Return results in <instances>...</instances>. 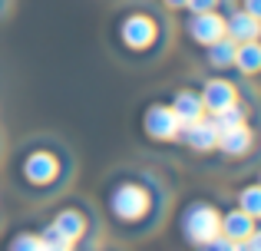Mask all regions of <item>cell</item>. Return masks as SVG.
<instances>
[{"label":"cell","instance_id":"9c48e42d","mask_svg":"<svg viewBox=\"0 0 261 251\" xmlns=\"http://www.w3.org/2000/svg\"><path fill=\"white\" fill-rule=\"evenodd\" d=\"M225 33H228L235 43H248V40H255L261 33V23H258V17L238 10V13H231V17L225 20Z\"/></svg>","mask_w":261,"mask_h":251},{"label":"cell","instance_id":"7402d4cb","mask_svg":"<svg viewBox=\"0 0 261 251\" xmlns=\"http://www.w3.org/2000/svg\"><path fill=\"white\" fill-rule=\"evenodd\" d=\"M235 251H261V241H258V235H248V238L235 241Z\"/></svg>","mask_w":261,"mask_h":251},{"label":"cell","instance_id":"ffe728a7","mask_svg":"<svg viewBox=\"0 0 261 251\" xmlns=\"http://www.w3.org/2000/svg\"><path fill=\"white\" fill-rule=\"evenodd\" d=\"M202 251H235V241H231V238H225V235L218 232L215 238H208V241H205V248H202Z\"/></svg>","mask_w":261,"mask_h":251},{"label":"cell","instance_id":"7a4b0ae2","mask_svg":"<svg viewBox=\"0 0 261 251\" xmlns=\"http://www.w3.org/2000/svg\"><path fill=\"white\" fill-rule=\"evenodd\" d=\"M113 212L122 221H136L149 212V192L139 185H119L113 195Z\"/></svg>","mask_w":261,"mask_h":251},{"label":"cell","instance_id":"44dd1931","mask_svg":"<svg viewBox=\"0 0 261 251\" xmlns=\"http://www.w3.org/2000/svg\"><path fill=\"white\" fill-rule=\"evenodd\" d=\"M185 7H189L192 13H205V10H215L218 0H185Z\"/></svg>","mask_w":261,"mask_h":251},{"label":"cell","instance_id":"30bf717a","mask_svg":"<svg viewBox=\"0 0 261 251\" xmlns=\"http://www.w3.org/2000/svg\"><path fill=\"white\" fill-rule=\"evenodd\" d=\"M251 142H255V135H251L248 126H235V129H225V132H218V149L228 155H245L251 149Z\"/></svg>","mask_w":261,"mask_h":251},{"label":"cell","instance_id":"5b68a950","mask_svg":"<svg viewBox=\"0 0 261 251\" xmlns=\"http://www.w3.org/2000/svg\"><path fill=\"white\" fill-rule=\"evenodd\" d=\"M182 142H189L192 149H198V152H208V149H218V129L215 123H208V119H195V123H185L182 129Z\"/></svg>","mask_w":261,"mask_h":251},{"label":"cell","instance_id":"7c38bea8","mask_svg":"<svg viewBox=\"0 0 261 251\" xmlns=\"http://www.w3.org/2000/svg\"><path fill=\"white\" fill-rule=\"evenodd\" d=\"M172 109H175V116H178V123H195V119H202V113H205V106H202V99L195 96V93H178L175 96V103H172Z\"/></svg>","mask_w":261,"mask_h":251},{"label":"cell","instance_id":"277c9868","mask_svg":"<svg viewBox=\"0 0 261 251\" xmlns=\"http://www.w3.org/2000/svg\"><path fill=\"white\" fill-rule=\"evenodd\" d=\"M178 129H182V123H178L172 106H152L146 113V132L152 139H175Z\"/></svg>","mask_w":261,"mask_h":251},{"label":"cell","instance_id":"2e32d148","mask_svg":"<svg viewBox=\"0 0 261 251\" xmlns=\"http://www.w3.org/2000/svg\"><path fill=\"white\" fill-rule=\"evenodd\" d=\"M212 123H215L218 132H225V129L242 126L245 123V113H242V106H238V103H231V106H225L222 113H215V119H212Z\"/></svg>","mask_w":261,"mask_h":251},{"label":"cell","instance_id":"3957f363","mask_svg":"<svg viewBox=\"0 0 261 251\" xmlns=\"http://www.w3.org/2000/svg\"><path fill=\"white\" fill-rule=\"evenodd\" d=\"M189 37L195 40V43H202V46L222 40V37H225V17H218L215 10L195 13V17L189 20Z\"/></svg>","mask_w":261,"mask_h":251},{"label":"cell","instance_id":"cb8c5ba5","mask_svg":"<svg viewBox=\"0 0 261 251\" xmlns=\"http://www.w3.org/2000/svg\"><path fill=\"white\" fill-rule=\"evenodd\" d=\"M169 7H185V0H166Z\"/></svg>","mask_w":261,"mask_h":251},{"label":"cell","instance_id":"9a60e30c","mask_svg":"<svg viewBox=\"0 0 261 251\" xmlns=\"http://www.w3.org/2000/svg\"><path fill=\"white\" fill-rule=\"evenodd\" d=\"M231 66H238L242 73H258V66H261V50H258L255 40H248V43H238L235 63H231Z\"/></svg>","mask_w":261,"mask_h":251},{"label":"cell","instance_id":"5bb4252c","mask_svg":"<svg viewBox=\"0 0 261 251\" xmlns=\"http://www.w3.org/2000/svg\"><path fill=\"white\" fill-rule=\"evenodd\" d=\"M53 228H57V232L63 235L66 241H76L80 235H83V228H86V225H83V215H80V212H73V208H70V212H60V215H57Z\"/></svg>","mask_w":261,"mask_h":251},{"label":"cell","instance_id":"8fae6325","mask_svg":"<svg viewBox=\"0 0 261 251\" xmlns=\"http://www.w3.org/2000/svg\"><path fill=\"white\" fill-rule=\"evenodd\" d=\"M218 232L231 241H242V238H248V235H255V218L245 215V212H231V215L222 218V228H218Z\"/></svg>","mask_w":261,"mask_h":251},{"label":"cell","instance_id":"603a6c76","mask_svg":"<svg viewBox=\"0 0 261 251\" xmlns=\"http://www.w3.org/2000/svg\"><path fill=\"white\" fill-rule=\"evenodd\" d=\"M245 13H251V17H261V0H245Z\"/></svg>","mask_w":261,"mask_h":251},{"label":"cell","instance_id":"e0dca14e","mask_svg":"<svg viewBox=\"0 0 261 251\" xmlns=\"http://www.w3.org/2000/svg\"><path fill=\"white\" fill-rule=\"evenodd\" d=\"M242 212L251 215V218H258V215H261V188L258 185H248L242 192Z\"/></svg>","mask_w":261,"mask_h":251},{"label":"cell","instance_id":"52a82bcc","mask_svg":"<svg viewBox=\"0 0 261 251\" xmlns=\"http://www.w3.org/2000/svg\"><path fill=\"white\" fill-rule=\"evenodd\" d=\"M198 99H202V106H205V109L222 113L225 106H231V103H235V86H231L228 79H208V83H205V93H202Z\"/></svg>","mask_w":261,"mask_h":251},{"label":"cell","instance_id":"ba28073f","mask_svg":"<svg viewBox=\"0 0 261 251\" xmlns=\"http://www.w3.org/2000/svg\"><path fill=\"white\" fill-rule=\"evenodd\" d=\"M23 175L33 185H46V182L57 179V159H53L50 152H33L30 159L23 162Z\"/></svg>","mask_w":261,"mask_h":251},{"label":"cell","instance_id":"6da1fadb","mask_svg":"<svg viewBox=\"0 0 261 251\" xmlns=\"http://www.w3.org/2000/svg\"><path fill=\"white\" fill-rule=\"evenodd\" d=\"M182 228H185V238H189V241L205 245L208 238L218 235V228H222V215H218L212 205H192L189 215H185V221H182Z\"/></svg>","mask_w":261,"mask_h":251},{"label":"cell","instance_id":"d6986e66","mask_svg":"<svg viewBox=\"0 0 261 251\" xmlns=\"http://www.w3.org/2000/svg\"><path fill=\"white\" fill-rule=\"evenodd\" d=\"M10 251H43V238L40 235H17Z\"/></svg>","mask_w":261,"mask_h":251},{"label":"cell","instance_id":"4fadbf2b","mask_svg":"<svg viewBox=\"0 0 261 251\" xmlns=\"http://www.w3.org/2000/svg\"><path fill=\"white\" fill-rule=\"evenodd\" d=\"M235 50H238V43L225 33L222 40L208 43V63L218 66V70H222V66H231V63H235Z\"/></svg>","mask_w":261,"mask_h":251},{"label":"cell","instance_id":"ac0fdd59","mask_svg":"<svg viewBox=\"0 0 261 251\" xmlns=\"http://www.w3.org/2000/svg\"><path fill=\"white\" fill-rule=\"evenodd\" d=\"M40 238H43V251H70V245H73V241H66V238H63V235H60L53 225L46 228V232L40 235Z\"/></svg>","mask_w":261,"mask_h":251},{"label":"cell","instance_id":"8992f818","mask_svg":"<svg viewBox=\"0 0 261 251\" xmlns=\"http://www.w3.org/2000/svg\"><path fill=\"white\" fill-rule=\"evenodd\" d=\"M122 40H126V46H133V50H146L155 40V23L149 17H142V13H136V17H129L126 23H122Z\"/></svg>","mask_w":261,"mask_h":251}]
</instances>
